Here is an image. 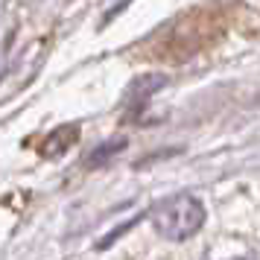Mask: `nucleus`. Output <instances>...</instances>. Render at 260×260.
I'll list each match as a JSON object with an SVG mask.
<instances>
[{
	"label": "nucleus",
	"instance_id": "20e7f679",
	"mask_svg": "<svg viewBox=\"0 0 260 260\" xmlns=\"http://www.w3.org/2000/svg\"><path fill=\"white\" fill-rule=\"evenodd\" d=\"M123 146H126V141H123V138L103 143V146H100V149H96V152L91 155V158H88V167H100L103 161H106V158H111V155H117L120 149H123Z\"/></svg>",
	"mask_w": 260,
	"mask_h": 260
},
{
	"label": "nucleus",
	"instance_id": "f257e3e1",
	"mask_svg": "<svg viewBox=\"0 0 260 260\" xmlns=\"http://www.w3.org/2000/svg\"><path fill=\"white\" fill-rule=\"evenodd\" d=\"M152 225L155 231L173 240V243H184L190 237H196L205 225V205L190 193H178L170 199L158 202L152 208Z\"/></svg>",
	"mask_w": 260,
	"mask_h": 260
},
{
	"label": "nucleus",
	"instance_id": "f03ea898",
	"mask_svg": "<svg viewBox=\"0 0 260 260\" xmlns=\"http://www.w3.org/2000/svg\"><path fill=\"white\" fill-rule=\"evenodd\" d=\"M76 138H79V129H76V126H61V129H56L47 141H44V149H41V152L47 155V158H56V155L64 152Z\"/></svg>",
	"mask_w": 260,
	"mask_h": 260
},
{
	"label": "nucleus",
	"instance_id": "7ed1b4c3",
	"mask_svg": "<svg viewBox=\"0 0 260 260\" xmlns=\"http://www.w3.org/2000/svg\"><path fill=\"white\" fill-rule=\"evenodd\" d=\"M161 85H164L161 76H143V79H138V82L129 88V96H135V100H146V96L152 94V91H158Z\"/></svg>",
	"mask_w": 260,
	"mask_h": 260
}]
</instances>
